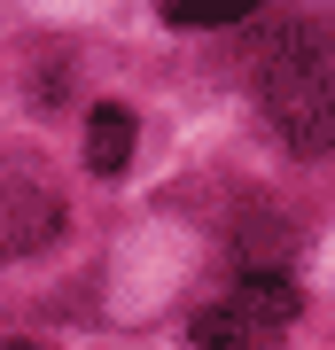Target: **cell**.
<instances>
[{
  "mask_svg": "<svg viewBox=\"0 0 335 350\" xmlns=\"http://www.w3.org/2000/svg\"><path fill=\"white\" fill-rule=\"evenodd\" d=\"M258 101H265V125L297 156H327L335 148V47L312 24L273 39L258 63Z\"/></svg>",
  "mask_w": 335,
  "mask_h": 350,
  "instance_id": "6da1fadb",
  "label": "cell"
},
{
  "mask_svg": "<svg viewBox=\"0 0 335 350\" xmlns=\"http://www.w3.org/2000/svg\"><path fill=\"white\" fill-rule=\"evenodd\" d=\"M55 234H62V195L32 172V163L0 156V257H32V250H47Z\"/></svg>",
  "mask_w": 335,
  "mask_h": 350,
  "instance_id": "7a4b0ae2",
  "label": "cell"
},
{
  "mask_svg": "<svg viewBox=\"0 0 335 350\" xmlns=\"http://www.w3.org/2000/svg\"><path fill=\"white\" fill-rule=\"evenodd\" d=\"M86 163L101 179H117L125 163H133V117H125L117 101H101V109L86 117Z\"/></svg>",
  "mask_w": 335,
  "mask_h": 350,
  "instance_id": "3957f363",
  "label": "cell"
},
{
  "mask_svg": "<svg viewBox=\"0 0 335 350\" xmlns=\"http://www.w3.org/2000/svg\"><path fill=\"white\" fill-rule=\"evenodd\" d=\"M249 8H258V0H164L172 24H242Z\"/></svg>",
  "mask_w": 335,
  "mask_h": 350,
  "instance_id": "277c9868",
  "label": "cell"
},
{
  "mask_svg": "<svg viewBox=\"0 0 335 350\" xmlns=\"http://www.w3.org/2000/svg\"><path fill=\"white\" fill-rule=\"evenodd\" d=\"M0 350H39V342H0Z\"/></svg>",
  "mask_w": 335,
  "mask_h": 350,
  "instance_id": "5b68a950",
  "label": "cell"
}]
</instances>
